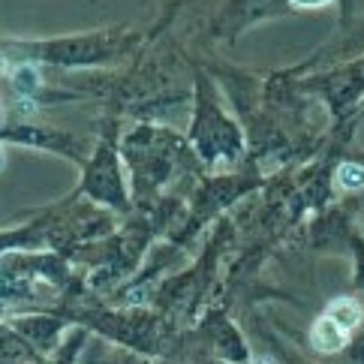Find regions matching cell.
I'll list each match as a JSON object with an SVG mask.
<instances>
[{
	"mask_svg": "<svg viewBox=\"0 0 364 364\" xmlns=\"http://www.w3.org/2000/svg\"><path fill=\"white\" fill-rule=\"evenodd\" d=\"M346 334L349 331L337 319H331L328 314L314 325V343H316V349H322V353H337V349L346 343Z\"/></svg>",
	"mask_w": 364,
	"mask_h": 364,
	"instance_id": "1",
	"label": "cell"
},
{
	"mask_svg": "<svg viewBox=\"0 0 364 364\" xmlns=\"http://www.w3.org/2000/svg\"><path fill=\"white\" fill-rule=\"evenodd\" d=\"M328 316L341 322L346 331H353L355 325L361 322V310H358L355 301H349V298H341V301H334V304L328 307Z\"/></svg>",
	"mask_w": 364,
	"mask_h": 364,
	"instance_id": "2",
	"label": "cell"
},
{
	"mask_svg": "<svg viewBox=\"0 0 364 364\" xmlns=\"http://www.w3.org/2000/svg\"><path fill=\"white\" fill-rule=\"evenodd\" d=\"M337 184H341L343 190H361L364 187V168L361 166H343L341 172H337Z\"/></svg>",
	"mask_w": 364,
	"mask_h": 364,
	"instance_id": "3",
	"label": "cell"
},
{
	"mask_svg": "<svg viewBox=\"0 0 364 364\" xmlns=\"http://www.w3.org/2000/svg\"><path fill=\"white\" fill-rule=\"evenodd\" d=\"M12 82H16V87L21 90V94H31V90L36 87V75L28 67H18L16 73H12Z\"/></svg>",
	"mask_w": 364,
	"mask_h": 364,
	"instance_id": "4",
	"label": "cell"
},
{
	"mask_svg": "<svg viewBox=\"0 0 364 364\" xmlns=\"http://www.w3.org/2000/svg\"><path fill=\"white\" fill-rule=\"evenodd\" d=\"M292 4H298V6H325V4H331V0H292Z\"/></svg>",
	"mask_w": 364,
	"mask_h": 364,
	"instance_id": "5",
	"label": "cell"
}]
</instances>
